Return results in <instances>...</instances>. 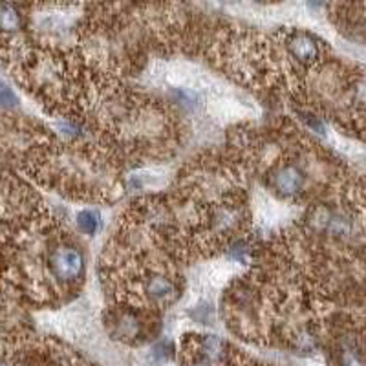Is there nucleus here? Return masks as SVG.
Instances as JSON below:
<instances>
[{
    "mask_svg": "<svg viewBox=\"0 0 366 366\" xmlns=\"http://www.w3.org/2000/svg\"><path fill=\"white\" fill-rule=\"evenodd\" d=\"M306 181H308V178H306L304 171L300 167L291 165V163L279 167L272 174L273 189H276L284 196H295L302 192L306 187Z\"/></svg>",
    "mask_w": 366,
    "mask_h": 366,
    "instance_id": "nucleus-2",
    "label": "nucleus"
},
{
    "mask_svg": "<svg viewBox=\"0 0 366 366\" xmlns=\"http://www.w3.org/2000/svg\"><path fill=\"white\" fill-rule=\"evenodd\" d=\"M101 225V214L94 209H85L77 214V227L86 234H95Z\"/></svg>",
    "mask_w": 366,
    "mask_h": 366,
    "instance_id": "nucleus-5",
    "label": "nucleus"
},
{
    "mask_svg": "<svg viewBox=\"0 0 366 366\" xmlns=\"http://www.w3.org/2000/svg\"><path fill=\"white\" fill-rule=\"evenodd\" d=\"M48 272L61 284H71L85 275V257L77 246H55L46 257Z\"/></svg>",
    "mask_w": 366,
    "mask_h": 366,
    "instance_id": "nucleus-1",
    "label": "nucleus"
},
{
    "mask_svg": "<svg viewBox=\"0 0 366 366\" xmlns=\"http://www.w3.org/2000/svg\"><path fill=\"white\" fill-rule=\"evenodd\" d=\"M288 50H290V53L297 61L304 62V64L319 61L321 57L319 43L309 34H304V31H295L288 38Z\"/></svg>",
    "mask_w": 366,
    "mask_h": 366,
    "instance_id": "nucleus-3",
    "label": "nucleus"
},
{
    "mask_svg": "<svg viewBox=\"0 0 366 366\" xmlns=\"http://www.w3.org/2000/svg\"><path fill=\"white\" fill-rule=\"evenodd\" d=\"M0 106L2 108H13V106H17V95L4 83H0Z\"/></svg>",
    "mask_w": 366,
    "mask_h": 366,
    "instance_id": "nucleus-6",
    "label": "nucleus"
},
{
    "mask_svg": "<svg viewBox=\"0 0 366 366\" xmlns=\"http://www.w3.org/2000/svg\"><path fill=\"white\" fill-rule=\"evenodd\" d=\"M22 17L11 4H0V29L2 31H19Z\"/></svg>",
    "mask_w": 366,
    "mask_h": 366,
    "instance_id": "nucleus-4",
    "label": "nucleus"
}]
</instances>
